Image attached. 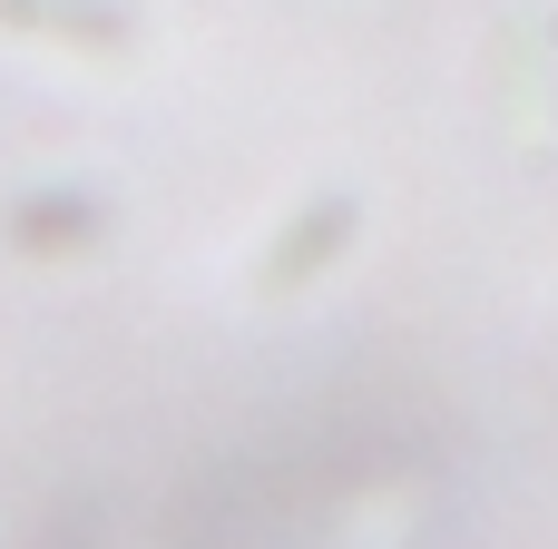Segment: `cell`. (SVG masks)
<instances>
[{"mask_svg":"<svg viewBox=\"0 0 558 549\" xmlns=\"http://www.w3.org/2000/svg\"><path fill=\"white\" fill-rule=\"evenodd\" d=\"M10 20H49V29H88V39H118L128 10L118 0H0Z\"/></svg>","mask_w":558,"mask_h":549,"instance_id":"obj_2","label":"cell"},{"mask_svg":"<svg viewBox=\"0 0 558 549\" xmlns=\"http://www.w3.org/2000/svg\"><path fill=\"white\" fill-rule=\"evenodd\" d=\"M343 226H353V206H343V196H333V206H324L314 226H294V236L275 246V285H294V275H314V265L333 255V236H343Z\"/></svg>","mask_w":558,"mask_h":549,"instance_id":"obj_1","label":"cell"}]
</instances>
